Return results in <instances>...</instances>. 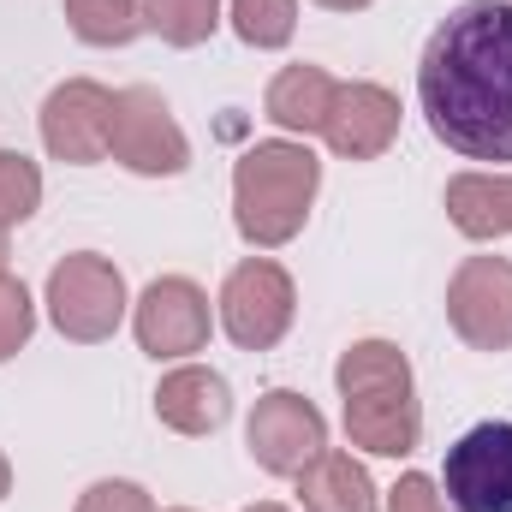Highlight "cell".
<instances>
[{
    "mask_svg": "<svg viewBox=\"0 0 512 512\" xmlns=\"http://www.w3.org/2000/svg\"><path fill=\"white\" fill-rule=\"evenodd\" d=\"M66 6V24L78 42L90 48H126L137 42L149 24H143V0H60Z\"/></svg>",
    "mask_w": 512,
    "mask_h": 512,
    "instance_id": "17",
    "label": "cell"
},
{
    "mask_svg": "<svg viewBox=\"0 0 512 512\" xmlns=\"http://www.w3.org/2000/svg\"><path fill=\"white\" fill-rule=\"evenodd\" d=\"M447 221L489 245L512 233V173H453L447 179Z\"/></svg>",
    "mask_w": 512,
    "mask_h": 512,
    "instance_id": "15",
    "label": "cell"
},
{
    "mask_svg": "<svg viewBox=\"0 0 512 512\" xmlns=\"http://www.w3.org/2000/svg\"><path fill=\"white\" fill-rule=\"evenodd\" d=\"M78 512H155L149 489L143 483H126V477H102L78 495Z\"/></svg>",
    "mask_w": 512,
    "mask_h": 512,
    "instance_id": "22",
    "label": "cell"
},
{
    "mask_svg": "<svg viewBox=\"0 0 512 512\" xmlns=\"http://www.w3.org/2000/svg\"><path fill=\"white\" fill-rule=\"evenodd\" d=\"M221 328L239 352H274L298 316V286L274 256H245L221 280Z\"/></svg>",
    "mask_w": 512,
    "mask_h": 512,
    "instance_id": "5",
    "label": "cell"
},
{
    "mask_svg": "<svg viewBox=\"0 0 512 512\" xmlns=\"http://www.w3.org/2000/svg\"><path fill=\"white\" fill-rule=\"evenodd\" d=\"M393 137H399V96H393V90L370 84V78L334 90L322 143H328L340 161H376V155L393 149Z\"/></svg>",
    "mask_w": 512,
    "mask_h": 512,
    "instance_id": "12",
    "label": "cell"
},
{
    "mask_svg": "<svg viewBox=\"0 0 512 512\" xmlns=\"http://www.w3.org/2000/svg\"><path fill=\"white\" fill-rule=\"evenodd\" d=\"M108 155L137 173V179H173L191 167V137L173 120V108L161 102V90L149 84H131L114 90V137H108Z\"/></svg>",
    "mask_w": 512,
    "mask_h": 512,
    "instance_id": "6",
    "label": "cell"
},
{
    "mask_svg": "<svg viewBox=\"0 0 512 512\" xmlns=\"http://www.w3.org/2000/svg\"><path fill=\"white\" fill-rule=\"evenodd\" d=\"M131 298H126V274L108 262L102 251H72L48 268V322L78 340V346H102L120 334Z\"/></svg>",
    "mask_w": 512,
    "mask_h": 512,
    "instance_id": "4",
    "label": "cell"
},
{
    "mask_svg": "<svg viewBox=\"0 0 512 512\" xmlns=\"http://www.w3.org/2000/svg\"><path fill=\"white\" fill-rule=\"evenodd\" d=\"M6 495H12V459L0 453V501H6Z\"/></svg>",
    "mask_w": 512,
    "mask_h": 512,
    "instance_id": "25",
    "label": "cell"
},
{
    "mask_svg": "<svg viewBox=\"0 0 512 512\" xmlns=\"http://www.w3.org/2000/svg\"><path fill=\"white\" fill-rule=\"evenodd\" d=\"M429 131L465 161H512V0H465L417 60Z\"/></svg>",
    "mask_w": 512,
    "mask_h": 512,
    "instance_id": "1",
    "label": "cell"
},
{
    "mask_svg": "<svg viewBox=\"0 0 512 512\" xmlns=\"http://www.w3.org/2000/svg\"><path fill=\"white\" fill-rule=\"evenodd\" d=\"M322 191V161L304 137H268L233 161V227L256 251H280L304 233Z\"/></svg>",
    "mask_w": 512,
    "mask_h": 512,
    "instance_id": "3",
    "label": "cell"
},
{
    "mask_svg": "<svg viewBox=\"0 0 512 512\" xmlns=\"http://www.w3.org/2000/svg\"><path fill=\"white\" fill-rule=\"evenodd\" d=\"M334 90H340V78H328L322 66H286V72H274L262 108H268L274 126L292 131V137H322L328 108H334Z\"/></svg>",
    "mask_w": 512,
    "mask_h": 512,
    "instance_id": "16",
    "label": "cell"
},
{
    "mask_svg": "<svg viewBox=\"0 0 512 512\" xmlns=\"http://www.w3.org/2000/svg\"><path fill=\"white\" fill-rule=\"evenodd\" d=\"M6 239H12V233H6V227H0V274H6Z\"/></svg>",
    "mask_w": 512,
    "mask_h": 512,
    "instance_id": "27",
    "label": "cell"
},
{
    "mask_svg": "<svg viewBox=\"0 0 512 512\" xmlns=\"http://www.w3.org/2000/svg\"><path fill=\"white\" fill-rule=\"evenodd\" d=\"M316 6H328V12H364V6H376V0H316Z\"/></svg>",
    "mask_w": 512,
    "mask_h": 512,
    "instance_id": "24",
    "label": "cell"
},
{
    "mask_svg": "<svg viewBox=\"0 0 512 512\" xmlns=\"http://www.w3.org/2000/svg\"><path fill=\"white\" fill-rule=\"evenodd\" d=\"M441 495L453 512H512V423H477L447 447Z\"/></svg>",
    "mask_w": 512,
    "mask_h": 512,
    "instance_id": "10",
    "label": "cell"
},
{
    "mask_svg": "<svg viewBox=\"0 0 512 512\" xmlns=\"http://www.w3.org/2000/svg\"><path fill=\"white\" fill-rule=\"evenodd\" d=\"M209 292L185 274H161L143 286V298L131 304V334L149 358H191L209 346Z\"/></svg>",
    "mask_w": 512,
    "mask_h": 512,
    "instance_id": "11",
    "label": "cell"
},
{
    "mask_svg": "<svg viewBox=\"0 0 512 512\" xmlns=\"http://www.w3.org/2000/svg\"><path fill=\"white\" fill-rule=\"evenodd\" d=\"M30 334H36V304H30V292H24L18 274H0V364L18 358V352L30 346Z\"/></svg>",
    "mask_w": 512,
    "mask_h": 512,
    "instance_id": "21",
    "label": "cell"
},
{
    "mask_svg": "<svg viewBox=\"0 0 512 512\" xmlns=\"http://www.w3.org/2000/svg\"><path fill=\"white\" fill-rule=\"evenodd\" d=\"M155 417L173 435H215L233 417V387H227L221 370H209V364H179V370H167L161 387H155Z\"/></svg>",
    "mask_w": 512,
    "mask_h": 512,
    "instance_id": "13",
    "label": "cell"
},
{
    "mask_svg": "<svg viewBox=\"0 0 512 512\" xmlns=\"http://www.w3.org/2000/svg\"><path fill=\"white\" fill-rule=\"evenodd\" d=\"M382 512H453V507H447V495H441V483H435V477H423V471H405V477L387 489Z\"/></svg>",
    "mask_w": 512,
    "mask_h": 512,
    "instance_id": "23",
    "label": "cell"
},
{
    "mask_svg": "<svg viewBox=\"0 0 512 512\" xmlns=\"http://www.w3.org/2000/svg\"><path fill=\"white\" fill-rule=\"evenodd\" d=\"M143 24L167 48H203L221 30V0H143Z\"/></svg>",
    "mask_w": 512,
    "mask_h": 512,
    "instance_id": "18",
    "label": "cell"
},
{
    "mask_svg": "<svg viewBox=\"0 0 512 512\" xmlns=\"http://www.w3.org/2000/svg\"><path fill=\"white\" fill-rule=\"evenodd\" d=\"M340 387V417L346 441L376 453V459H405L423 441V405L411 382V358L393 340H352L334 364Z\"/></svg>",
    "mask_w": 512,
    "mask_h": 512,
    "instance_id": "2",
    "label": "cell"
},
{
    "mask_svg": "<svg viewBox=\"0 0 512 512\" xmlns=\"http://www.w3.org/2000/svg\"><path fill=\"white\" fill-rule=\"evenodd\" d=\"M245 447L268 477H298L304 465H316L328 453V417L304 393L274 387L256 399L251 423H245Z\"/></svg>",
    "mask_w": 512,
    "mask_h": 512,
    "instance_id": "7",
    "label": "cell"
},
{
    "mask_svg": "<svg viewBox=\"0 0 512 512\" xmlns=\"http://www.w3.org/2000/svg\"><path fill=\"white\" fill-rule=\"evenodd\" d=\"M239 512H292V507H280V501H256V507H239Z\"/></svg>",
    "mask_w": 512,
    "mask_h": 512,
    "instance_id": "26",
    "label": "cell"
},
{
    "mask_svg": "<svg viewBox=\"0 0 512 512\" xmlns=\"http://www.w3.org/2000/svg\"><path fill=\"white\" fill-rule=\"evenodd\" d=\"M447 322L471 352H512V262L465 256L447 280Z\"/></svg>",
    "mask_w": 512,
    "mask_h": 512,
    "instance_id": "8",
    "label": "cell"
},
{
    "mask_svg": "<svg viewBox=\"0 0 512 512\" xmlns=\"http://www.w3.org/2000/svg\"><path fill=\"white\" fill-rule=\"evenodd\" d=\"M42 209V167L18 149H0V227H24Z\"/></svg>",
    "mask_w": 512,
    "mask_h": 512,
    "instance_id": "20",
    "label": "cell"
},
{
    "mask_svg": "<svg viewBox=\"0 0 512 512\" xmlns=\"http://www.w3.org/2000/svg\"><path fill=\"white\" fill-rule=\"evenodd\" d=\"M42 149L66 167H96L108 161V137H114V90L96 78H66L48 90L42 114Z\"/></svg>",
    "mask_w": 512,
    "mask_h": 512,
    "instance_id": "9",
    "label": "cell"
},
{
    "mask_svg": "<svg viewBox=\"0 0 512 512\" xmlns=\"http://www.w3.org/2000/svg\"><path fill=\"white\" fill-rule=\"evenodd\" d=\"M167 512H191V507H167Z\"/></svg>",
    "mask_w": 512,
    "mask_h": 512,
    "instance_id": "28",
    "label": "cell"
},
{
    "mask_svg": "<svg viewBox=\"0 0 512 512\" xmlns=\"http://www.w3.org/2000/svg\"><path fill=\"white\" fill-rule=\"evenodd\" d=\"M298 501L304 512H382V489L370 483V471L352 459V453H340V447H328L316 465H304L298 477Z\"/></svg>",
    "mask_w": 512,
    "mask_h": 512,
    "instance_id": "14",
    "label": "cell"
},
{
    "mask_svg": "<svg viewBox=\"0 0 512 512\" xmlns=\"http://www.w3.org/2000/svg\"><path fill=\"white\" fill-rule=\"evenodd\" d=\"M227 18L245 48H286L298 30V0H227Z\"/></svg>",
    "mask_w": 512,
    "mask_h": 512,
    "instance_id": "19",
    "label": "cell"
}]
</instances>
